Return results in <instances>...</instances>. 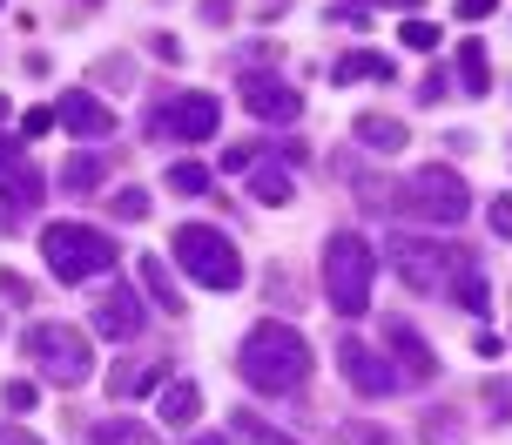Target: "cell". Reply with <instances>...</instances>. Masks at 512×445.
<instances>
[{"label":"cell","instance_id":"1","mask_svg":"<svg viewBox=\"0 0 512 445\" xmlns=\"http://www.w3.org/2000/svg\"><path fill=\"white\" fill-rule=\"evenodd\" d=\"M236 371L250 378L256 392H270V398L304 392V378H310V344H304V331H297V324H277V317H263L250 338L236 344Z\"/></svg>","mask_w":512,"mask_h":445},{"label":"cell","instance_id":"2","mask_svg":"<svg viewBox=\"0 0 512 445\" xmlns=\"http://www.w3.org/2000/svg\"><path fill=\"white\" fill-rule=\"evenodd\" d=\"M465 210H472V189H465V176L445 169V162H425L418 176L398 183V216H411V223L452 230V223H465Z\"/></svg>","mask_w":512,"mask_h":445},{"label":"cell","instance_id":"3","mask_svg":"<svg viewBox=\"0 0 512 445\" xmlns=\"http://www.w3.org/2000/svg\"><path fill=\"white\" fill-rule=\"evenodd\" d=\"M324 297L337 317H364L371 311V243L351 230L324 236Z\"/></svg>","mask_w":512,"mask_h":445},{"label":"cell","instance_id":"4","mask_svg":"<svg viewBox=\"0 0 512 445\" xmlns=\"http://www.w3.org/2000/svg\"><path fill=\"white\" fill-rule=\"evenodd\" d=\"M472 250L445 243V236H391V270L405 277V290H425V297H445L452 277H459Z\"/></svg>","mask_w":512,"mask_h":445},{"label":"cell","instance_id":"5","mask_svg":"<svg viewBox=\"0 0 512 445\" xmlns=\"http://www.w3.org/2000/svg\"><path fill=\"white\" fill-rule=\"evenodd\" d=\"M41 257L61 284H88V277H102L108 263H115V236L88 230V223H48L41 230Z\"/></svg>","mask_w":512,"mask_h":445},{"label":"cell","instance_id":"6","mask_svg":"<svg viewBox=\"0 0 512 445\" xmlns=\"http://www.w3.org/2000/svg\"><path fill=\"white\" fill-rule=\"evenodd\" d=\"M27 358H34V371L48 385L75 392V385H88V371H95V344L81 338L75 324H34L27 331Z\"/></svg>","mask_w":512,"mask_h":445},{"label":"cell","instance_id":"7","mask_svg":"<svg viewBox=\"0 0 512 445\" xmlns=\"http://www.w3.org/2000/svg\"><path fill=\"white\" fill-rule=\"evenodd\" d=\"M176 263L203 290H236V284H243V257H236V243L223 230H209V223H182V230H176Z\"/></svg>","mask_w":512,"mask_h":445},{"label":"cell","instance_id":"8","mask_svg":"<svg viewBox=\"0 0 512 445\" xmlns=\"http://www.w3.org/2000/svg\"><path fill=\"white\" fill-rule=\"evenodd\" d=\"M337 371L351 378L358 398H384L391 385H398V365L384 358L378 344H364V338H337Z\"/></svg>","mask_w":512,"mask_h":445},{"label":"cell","instance_id":"9","mask_svg":"<svg viewBox=\"0 0 512 445\" xmlns=\"http://www.w3.org/2000/svg\"><path fill=\"white\" fill-rule=\"evenodd\" d=\"M223 122V108L216 95H169V102L155 108V129L149 135H182V142H209Z\"/></svg>","mask_w":512,"mask_h":445},{"label":"cell","instance_id":"10","mask_svg":"<svg viewBox=\"0 0 512 445\" xmlns=\"http://www.w3.org/2000/svg\"><path fill=\"white\" fill-rule=\"evenodd\" d=\"M243 108H250L256 122L283 129V122H297V115H304V95H297L283 75H243Z\"/></svg>","mask_w":512,"mask_h":445},{"label":"cell","instance_id":"11","mask_svg":"<svg viewBox=\"0 0 512 445\" xmlns=\"http://www.w3.org/2000/svg\"><path fill=\"white\" fill-rule=\"evenodd\" d=\"M384 344H391V358H398V378H411V385L438 378V358H432V344H425V331H418V324L391 317V324H384Z\"/></svg>","mask_w":512,"mask_h":445},{"label":"cell","instance_id":"12","mask_svg":"<svg viewBox=\"0 0 512 445\" xmlns=\"http://www.w3.org/2000/svg\"><path fill=\"white\" fill-rule=\"evenodd\" d=\"M54 122H61L68 135H81V142H108V135H115V115H108L88 88H68V95L54 102Z\"/></svg>","mask_w":512,"mask_h":445},{"label":"cell","instance_id":"13","mask_svg":"<svg viewBox=\"0 0 512 445\" xmlns=\"http://www.w3.org/2000/svg\"><path fill=\"white\" fill-rule=\"evenodd\" d=\"M95 331H102V338H135V331H142V297H135V290H102V297H95Z\"/></svg>","mask_w":512,"mask_h":445},{"label":"cell","instance_id":"14","mask_svg":"<svg viewBox=\"0 0 512 445\" xmlns=\"http://www.w3.org/2000/svg\"><path fill=\"white\" fill-rule=\"evenodd\" d=\"M351 135H358V149H371V156H398V149H405V122H398V115H378V108L358 115Z\"/></svg>","mask_w":512,"mask_h":445},{"label":"cell","instance_id":"15","mask_svg":"<svg viewBox=\"0 0 512 445\" xmlns=\"http://www.w3.org/2000/svg\"><path fill=\"white\" fill-rule=\"evenodd\" d=\"M41 196H48V183H41V169H7L0 176V203H7V216H27V210H41Z\"/></svg>","mask_w":512,"mask_h":445},{"label":"cell","instance_id":"16","mask_svg":"<svg viewBox=\"0 0 512 445\" xmlns=\"http://www.w3.org/2000/svg\"><path fill=\"white\" fill-rule=\"evenodd\" d=\"M337 88H358V81H391V61L371 48H351V54H337V68H331Z\"/></svg>","mask_w":512,"mask_h":445},{"label":"cell","instance_id":"17","mask_svg":"<svg viewBox=\"0 0 512 445\" xmlns=\"http://www.w3.org/2000/svg\"><path fill=\"white\" fill-rule=\"evenodd\" d=\"M155 378H162V358L149 351V358H128V365L108 371V392H115V398H142V392L155 385Z\"/></svg>","mask_w":512,"mask_h":445},{"label":"cell","instance_id":"18","mask_svg":"<svg viewBox=\"0 0 512 445\" xmlns=\"http://www.w3.org/2000/svg\"><path fill=\"white\" fill-rule=\"evenodd\" d=\"M155 405H162V425H196V412H203V392H196V385H189V378H176V385H162V398H155Z\"/></svg>","mask_w":512,"mask_h":445},{"label":"cell","instance_id":"19","mask_svg":"<svg viewBox=\"0 0 512 445\" xmlns=\"http://www.w3.org/2000/svg\"><path fill=\"white\" fill-rule=\"evenodd\" d=\"M452 68H459V88H465V95H486V88H492L486 41H459V54H452Z\"/></svg>","mask_w":512,"mask_h":445},{"label":"cell","instance_id":"20","mask_svg":"<svg viewBox=\"0 0 512 445\" xmlns=\"http://www.w3.org/2000/svg\"><path fill=\"white\" fill-rule=\"evenodd\" d=\"M452 304H459V311H472V317L492 311V284H486V270H479V263H465L459 277H452Z\"/></svg>","mask_w":512,"mask_h":445},{"label":"cell","instance_id":"21","mask_svg":"<svg viewBox=\"0 0 512 445\" xmlns=\"http://www.w3.org/2000/svg\"><path fill=\"white\" fill-rule=\"evenodd\" d=\"M102 183H108V156H68V169H61L68 196H95Z\"/></svg>","mask_w":512,"mask_h":445},{"label":"cell","instance_id":"22","mask_svg":"<svg viewBox=\"0 0 512 445\" xmlns=\"http://www.w3.org/2000/svg\"><path fill=\"white\" fill-rule=\"evenodd\" d=\"M95 445H155V432L142 419H128V412H115V419L95 425Z\"/></svg>","mask_w":512,"mask_h":445},{"label":"cell","instance_id":"23","mask_svg":"<svg viewBox=\"0 0 512 445\" xmlns=\"http://www.w3.org/2000/svg\"><path fill=\"white\" fill-rule=\"evenodd\" d=\"M290 169H283V162H256V183H250V196L256 203H290Z\"/></svg>","mask_w":512,"mask_h":445},{"label":"cell","instance_id":"24","mask_svg":"<svg viewBox=\"0 0 512 445\" xmlns=\"http://www.w3.org/2000/svg\"><path fill=\"white\" fill-rule=\"evenodd\" d=\"M142 284L155 290V304H162V311H182V297H176V284H169V270H162V257H142Z\"/></svg>","mask_w":512,"mask_h":445},{"label":"cell","instance_id":"25","mask_svg":"<svg viewBox=\"0 0 512 445\" xmlns=\"http://www.w3.org/2000/svg\"><path fill=\"white\" fill-rule=\"evenodd\" d=\"M162 183L176 189V196H209V169H203V162H176Z\"/></svg>","mask_w":512,"mask_h":445},{"label":"cell","instance_id":"26","mask_svg":"<svg viewBox=\"0 0 512 445\" xmlns=\"http://www.w3.org/2000/svg\"><path fill=\"white\" fill-rule=\"evenodd\" d=\"M230 432H243V439H256V445H297L290 432H277V425H263L256 412H236V419H230Z\"/></svg>","mask_w":512,"mask_h":445},{"label":"cell","instance_id":"27","mask_svg":"<svg viewBox=\"0 0 512 445\" xmlns=\"http://www.w3.org/2000/svg\"><path fill=\"white\" fill-rule=\"evenodd\" d=\"M337 445H398V439L371 419H351V425H337Z\"/></svg>","mask_w":512,"mask_h":445},{"label":"cell","instance_id":"28","mask_svg":"<svg viewBox=\"0 0 512 445\" xmlns=\"http://www.w3.org/2000/svg\"><path fill=\"white\" fill-rule=\"evenodd\" d=\"M425 439L432 445H465V425L452 412H425Z\"/></svg>","mask_w":512,"mask_h":445},{"label":"cell","instance_id":"29","mask_svg":"<svg viewBox=\"0 0 512 445\" xmlns=\"http://www.w3.org/2000/svg\"><path fill=\"white\" fill-rule=\"evenodd\" d=\"M398 41H405L411 54H432L438 48V21H405V27H398Z\"/></svg>","mask_w":512,"mask_h":445},{"label":"cell","instance_id":"30","mask_svg":"<svg viewBox=\"0 0 512 445\" xmlns=\"http://www.w3.org/2000/svg\"><path fill=\"white\" fill-rule=\"evenodd\" d=\"M108 210L122 216V223H142V216H149V196H142V189H115V196H108Z\"/></svg>","mask_w":512,"mask_h":445},{"label":"cell","instance_id":"31","mask_svg":"<svg viewBox=\"0 0 512 445\" xmlns=\"http://www.w3.org/2000/svg\"><path fill=\"white\" fill-rule=\"evenodd\" d=\"M0 405H7V412H34L41 398H34V385H27V378H7V392H0Z\"/></svg>","mask_w":512,"mask_h":445},{"label":"cell","instance_id":"32","mask_svg":"<svg viewBox=\"0 0 512 445\" xmlns=\"http://www.w3.org/2000/svg\"><path fill=\"white\" fill-rule=\"evenodd\" d=\"M48 129H54V108H27L21 115V142H41Z\"/></svg>","mask_w":512,"mask_h":445},{"label":"cell","instance_id":"33","mask_svg":"<svg viewBox=\"0 0 512 445\" xmlns=\"http://www.w3.org/2000/svg\"><path fill=\"white\" fill-rule=\"evenodd\" d=\"M486 405H492V419H512V378H492V385H486Z\"/></svg>","mask_w":512,"mask_h":445},{"label":"cell","instance_id":"34","mask_svg":"<svg viewBox=\"0 0 512 445\" xmlns=\"http://www.w3.org/2000/svg\"><path fill=\"white\" fill-rule=\"evenodd\" d=\"M486 223H492V236H512V196H492V203H486Z\"/></svg>","mask_w":512,"mask_h":445},{"label":"cell","instance_id":"35","mask_svg":"<svg viewBox=\"0 0 512 445\" xmlns=\"http://www.w3.org/2000/svg\"><path fill=\"white\" fill-rule=\"evenodd\" d=\"M263 284H270L277 304H297V290H290V270H283V263H270V277H263Z\"/></svg>","mask_w":512,"mask_h":445},{"label":"cell","instance_id":"36","mask_svg":"<svg viewBox=\"0 0 512 445\" xmlns=\"http://www.w3.org/2000/svg\"><path fill=\"white\" fill-rule=\"evenodd\" d=\"M0 297H7V304H27L34 290H27V277H14V270H0Z\"/></svg>","mask_w":512,"mask_h":445},{"label":"cell","instance_id":"37","mask_svg":"<svg viewBox=\"0 0 512 445\" xmlns=\"http://www.w3.org/2000/svg\"><path fill=\"white\" fill-rule=\"evenodd\" d=\"M452 14H459V21H486V14H499V0H459Z\"/></svg>","mask_w":512,"mask_h":445},{"label":"cell","instance_id":"38","mask_svg":"<svg viewBox=\"0 0 512 445\" xmlns=\"http://www.w3.org/2000/svg\"><path fill=\"white\" fill-rule=\"evenodd\" d=\"M472 351H479V358H499L506 344H499V331H479V338H472Z\"/></svg>","mask_w":512,"mask_h":445},{"label":"cell","instance_id":"39","mask_svg":"<svg viewBox=\"0 0 512 445\" xmlns=\"http://www.w3.org/2000/svg\"><path fill=\"white\" fill-rule=\"evenodd\" d=\"M0 445H41L34 432H14V425H0Z\"/></svg>","mask_w":512,"mask_h":445},{"label":"cell","instance_id":"40","mask_svg":"<svg viewBox=\"0 0 512 445\" xmlns=\"http://www.w3.org/2000/svg\"><path fill=\"white\" fill-rule=\"evenodd\" d=\"M0 169H14V129H0Z\"/></svg>","mask_w":512,"mask_h":445},{"label":"cell","instance_id":"41","mask_svg":"<svg viewBox=\"0 0 512 445\" xmlns=\"http://www.w3.org/2000/svg\"><path fill=\"white\" fill-rule=\"evenodd\" d=\"M196 445H230V439H223V432H203V439H196Z\"/></svg>","mask_w":512,"mask_h":445},{"label":"cell","instance_id":"42","mask_svg":"<svg viewBox=\"0 0 512 445\" xmlns=\"http://www.w3.org/2000/svg\"><path fill=\"white\" fill-rule=\"evenodd\" d=\"M384 7H418V0H384Z\"/></svg>","mask_w":512,"mask_h":445},{"label":"cell","instance_id":"43","mask_svg":"<svg viewBox=\"0 0 512 445\" xmlns=\"http://www.w3.org/2000/svg\"><path fill=\"white\" fill-rule=\"evenodd\" d=\"M81 7H102V0H81Z\"/></svg>","mask_w":512,"mask_h":445},{"label":"cell","instance_id":"44","mask_svg":"<svg viewBox=\"0 0 512 445\" xmlns=\"http://www.w3.org/2000/svg\"><path fill=\"white\" fill-rule=\"evenodd\" d=\"M506 344H512V338H506Z\"/></svg>","mask_w":512,"mask_h":445}]
</instances>
